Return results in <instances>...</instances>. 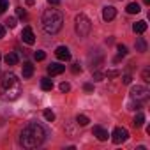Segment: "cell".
Returning a JSON list of instances; mask_svg holds the SVG:
<instances>
[{
    "label": "cell",
    "mask_w": 150,
    "mask_h": 150,
    "mask_svg": "<svg viewBox=\"0 0 150 150\" xmlns=\"http://www.w3.org/2000/svg\"><path fill=\"white\" fill-rule=\"evenodd\" d=\"M74 28H76V34L80 37H87L90 34V28H92V21L88 20V16L85 14H78L74 18Z\"/></svg>",
    "instance_id": "3957f363"
},
{
    "label": "cell",
    "mask_w": 150,
    "mask_h": 150,
    "mask_svg": "<svg viewBox=\"0 0 150 150\" xmlns=\"http://www.w3.org/2000/svg\"><path fill=\"white\" fill-rule=\"evenodd\" d=\"M4 35H6V27H4V25H0V39H2Z\"/></svg>",
    "instance_id": "d6a6232c"
},
{
    "label": "cell",
    "mask_w": 150,
    "mask_h": 150,
    "mask_svg": "<svg viewBox=\"0 0 150 150\" xmlns=\"http://www.w3.org/2000/svg\"><path fill=\"white\" fill-rule=\"evenodd\" d=\"M50 6H60V0H48Z\"/></svg>",
    "instance_id": "836d02e7"
},
{
    "label": "cell",
    "mask_w": 150,
    "mask_h": 150,
    "mask_svg": "<svg viewBox=\"0 0 150 150\" xmlns=\"http://www.w3.org/2000/svg\"><path fill=\"white\" fill-rule=\"evenodd\" d=\"M16 85H20V80H18V76H16L14 72H6L4 76H2V88H4V90L13 88V87H16Z\"/></svg>",
    "instance_id": "5b68a950"
},
{
    "label": "cell",
    "mask_w": 150,
    "mask_h": 150,
    "mask_svg": "<svg viewBox=\"0 0 150 150\" xmlns=\"http://www.w3.org/2000/svg\"><path fill=\"white\" fill-rule=\"evenodd\" d=\"M27 2V6H34V0H25Z\"/></svg>",
    "instance_id": "e575fe53"
},
{
    "label": "cell",
    "mask_w": 150,
    "mask_h": 150,
    "mask_svg": "<svg viewBox=\"0 0 150 150\" xmlns=\"http://www.w3.org/2000/svg\"><path fill=\"white\" fill-rule=\"evenodd\" d=\"M136 51H139V53H145V51H146V42H145L143 37H139V39L136 41Z\"/></svg>",
    "instance_id": "e0dca14e"
},
{
    "label": "cell",
    "mask_w": 150,
    "mask_h": 150,
    "mask_svg": "<svg viewBox=\"0 0 150 150\" xmlns=\"http://www.w3.org/2000/svg\"><path fill=\"white\" fill-rule=\"evenodd\" d=\"M34 74V65L30 62H25L23 64V78H32Z\"/></svg>",
    "instance_id": "5bb4252c"
},
{
    "label": "cell",
    "mask_w": 150,
    "mask_h": 150,
    "mask_svg": "<svg viewBox=\"0 0 150 150\" xmlns=\"http://www.w3.org/2000/svg\"><path fill=\"white\" fill-rule=\"evenodd\" d=\"M92 80H94V81H103V80H104V74L99 72V71H94V72H92Z\"/></svg>",
    "instance_id": "ffe728a7"
},
{
    "label": "cell",
    "mask_w": 150,
    "mask_h": 150,
    "mask_svg": "<svg viewBox=\"0 0 150 150\" xmlns=\"http://www.w3.org/2000/svg\"><path fill=\"white\" fill-rule=\"evenodd\" d=\"M65 71V65L62 64H51L48 65V74H51V76H58V74H62Z\"/></svg>",
    "instance_id": "8fae6325"
},
{
    "label": "cell",
    "mask_w": 150,
    "mask_h": 150,
    "mask_svg": "<svg viewBox=\"0 0 150 150\" xmlns=\"http://www.w3.org/2000/svg\"><path fill=\"white\" fill-rule=\"evenodd\" d=\"M55 55H57V58H58V60H62V62L71 60V51H69V48H67V46H58V48L55 50Z\"/></svg>",
    "instance_id": "52a82bcc"
},
{
    "label": "cell",
    "mask_w": 150,
    "mask_h": 150,
    "mask_svg": "<svg viewBox=\"0 0 150 150\" xmlns=\"http://www.w3.org/2000/svg\"><path fill=\"white\" fill-rule=\"evenodd\" d=\"M117 50H118V57H120V58L127 55V48H125L124 44H118V46H117Z\"/></svg>",
    "instance_id": "484cf974"
},
{
    "label": "cell",
    "mask_w": 150,
    "mask_h": 150,
    "mask_svg": "<svg viewBox=\"0 0 150 150\" xmlns=\"http://www.w3.org/2000/svg\"><path fill=\"white\" fill-rule=\"evenodd\" d=\"M6 9H9V2L7 0H0V14H4Z\"/></svg>",
    "instance_id": "cb8c5ba5"
},
{
    "label": "cell",
    "mask_w": 150,
    "mask_h": 150,
    "mask_svg": "<svg viewBox=\"0 0 150 150\" xmlns=\"http://www.w3.org/2000/svg\"><path fill=\"white\" fill-rule=\"evenodd\" d=\"M69 90H71V85H69L67 81L60 83V92H64V94H65V92H69Z\"/></svg>",
    "instance_id": "4316f807"
},
{
    "label": "cell",
    "mask_w": 150,
    "mask_h": 150,
    "mask_svg": "<svg viewBox=\"0 0 150 150\" xmlns=\"http://www.w3.org/2000/svg\"><path fill=\"white\" fill-rule=\"evenodd\" d=\"M141 76H143V81H150V71L148 69H143V72H141Z\"/></svg>",
    "instance_id": "83f0119b"
},
{
    "label": "cell",
    "mask_w": 150,
    "mask_h": 150,
    "mask_svg": "<svg viewBox=\"0 0 150 150\" xmlns=\"http://www.w3.org/2000/svg\"><path fill=\"white\" fill-rule=\"evenodd\" d=\"M118 76H120V71H108L104 74V78H110V80L111 78H118Z\"/></svg>",
    "instance_id": "603a6c76"
},
{
    "label": "cell",
    "mask_w": 150,
    "mask_h": 150,
    "mask_svg": "<svg viewBox=\"0 0 150 150\" xmlns=\"http://www.w3.org/2000/svg\"><path fill=\"white\" fill-rule=\"evenodd\" d=\"M115 16H117V9L113 6H106L103 9V20L104 21H111V20H115Z\"/></svg>",
    "instance_id": "9c48e42d"
},
{
    "label": "cell",
    "mask_w": 150,
    "mask_h": 150,
    "mask_svg": "<svg viewBox=\"0 0 150 150\" xmlns=\"http://www.w3.org/2000/svg\"><path fill=\"white\" fill-rule=\"evenodd\" d=\"M92 134H94L99 141H106V139H108V131H104L101 125H96V127L92 129Z\"/></svg>",
    "instance_id": "30bf717a"
},
{
    "label": "cell",
    "mask_w": 150,
    "mask_h": 150,
    "mask_svg": "<svg viewBox=\"0 0 150 150\" xmlns=\"http://www.w3.org/2000/svg\"><path fill=\"white\" fill-rule=\"evenodd\" d=\"M132 30H134V34H143L145 30H146V21H136L134 25H132Z\"/></svg>",
    "instance_id": "4fadbf2b"
},
{
    "label": "cell",
    "mask_w": 150,
    "mask_h": 150,
    "mask_svg": "<svg viewBox=\"0 0 150 150\" xmlns=\"http://www.w3.org/2000/svg\"><path fill=\"white\" fill-rule=\"evenodd\" d=\"M34 58H35L37 62H41V60H44V58H46V53H44V51H41V50H37V51L34 53Z\"/></svg>",
    "instance_id": "7402d4cb"
},
{
    "label": "cell",
    "mask_w": 150,
    "mask_h": 150,
    "mask_svg": "<svg viewBox=\"0 0 150 150\" xmlns=\"http://www.w3.org/2000/svg\"><path fill=\"white\" fill-rule=\"evenodd\" d=\"M148 96H150V92H148V88H146V87L136 85V87H132V88H131V99H132V101L143 103V101H146V99H148Z\"/></svg>",
    "instance_id": "277c9868"
},
{
    "label": "cell",
    "mask_w": 150,
    "mask_h": 150,
    "mask_svg": "<svg viewBox=\"0 0 150 150\" xmlns=\"http://www.w3.org/2000/svg\"><path fill=\"white\" fill-rule=\"evenodd\" d=\"M143 2H145V4H150V0H143Z\"/></svg>",
    "instance_id": "d590c367"
},
{
    "label": "cell",
    "mask_w": 150,
    "mask_h": 150,
    "mask_svg": "<svg viewBox=\"0 0 150 150\" xmlns=\"http://www.w3.org/2000/svg\"><path fill=\"white\" fill-rule=\"evenodd\" d=\"M18 60H20V57H18L14 51H9V53L4 57V62H6L7 65H16V64H18Z\"/></svg>",
    "instance_id": "7c38bea8"
},
{
    "label": "cell",
    "mask_w": 150,
    "mask_h": 150,
    "mask_svg": "<svg viewBox=\"0 0 150 150\" xmlns=\"http://www.w3.org/2000/svg\"><path fill=\"white\" fill-rule=\"evenodd\" d=\"M6 27H9V28H14V27H16V18H9V20L6 21Z\"/></svg>",
    "instance_id": "f546056e"
},
{
    "label": "cell",
    "mask_w": 150,
    "mask_h": 150,
    "mask_svg": "<svg viewBox=\"0 0 150 150\" xmlns=\"http://www.w3.org/2000/svg\"><path fill=\"white\" fill-rule=\"evenodd\" d=\"M122 81H124V85H129V83L132 81V78H131V74H124V76H122Z\"/></svg>",
    "instance_id": "4dcf8cb0"
},
{
    "label": "cell",
    "mask_w": 150,
    "mask_h": 150,
    "mask_svg": "<svg viewBox=\"0 0 150 150\" xmlns=\"http://www.w3.org/2000/svg\"><path fill=\"white\" fill-rule=\"evenodd\" d=\"M143 122H145V117H143L141 113H138V115L134 117V120H132V125H134V127H141Z\"/></svg>",
    "instance_id": "ac0fdd59"
},
{
    "label": "cell",
    "mask_w": 150,
    "mask_h": 150,
    "mask_svg": "<svg viewBox=\"0 0 150 150\" xmlns=\"http://www.w3.org/2000/svg\"><path fill=\"white\" fill-rule=\"evenodd\" d=\"M0 60H2V55H0Z\"/></svg>",
    "instance_id": "8d00e7d4"
},
{
    "label": "cell",
    "mask_w": 150,
    "mask_h": 150,
    "mask_svg": "<svg viewBox=\"0 0 150 150\" xmlns=\"http://www.w3.org/2000/svg\"><path fill=\"white\" fill-rule=\"evenodd\" d=\"M21 39H23V42H27V44H34V42H35L34 30H32L30 27H25L23 32H21Z\"/></svg>",
    "instance_id": "ba28073f"
},
{
    "label": "cell",
    "mask_w": 150,
    "mask_h": 150,
    "mask_svg": "<svg viewBox=\"0 0 150 150\" xmlns=\"http://www.w3.org/2000/svg\"><path fill=\"white\" fill-rule=\"evenodd\" d=\"M83 90H85V92H94V85H92V83H85V85H83Z\"/></svg>",
    "instance_id": "1f68e13d"
},
{
    "label": "cell",
    "mask_w": 150,
    "mask_h": 150,
    "mask_svg": "<svg viewBox=\"0 0 150 150\" xmlns=\"http://www.w3.org/2000/svg\"><path fill=\"white\" fill-rule=\"evenodd\" d=\"M88 122H90V120H88V117H87V115H78V117H76V124H78V125H81V127H83V125H87Z\"/></svg>",
    "instance_id": "d6986e66"
},
{
    "label": "cell",
    "mask_w": 150,
    "mask_h": 150,
    "mask_svg": "<svg viewBox=\"0 0 150 150\" xmlns=\"http://www.w3.org/2000/svg\"><path fill=\"white\" fill-rule=\"evenodd\" d=\"M127 138H129V132H127V129H124V127H115L113 132H111V141H113L115 145L124 143Z\"/></svg>",
    "instance_id": "8992f818"
},
{
    "label": "cell",
    "mask_w": 150,
    "mask_h": 150,
    "mask_svg": "<svg viewBox=\"0 0 150 150\" xmlns=\"http://www.w3.org/2000/svg\"><path fill=\"white\" fill-rule=\"evenodd\" d=\"M71 71H72L74 74H80V72H81V65H80V64H72Z\"/></svg>",
    "instance_id": "f1b7e54d"
},
{
    "label": "cell",
    "mask_w": 150,
    "mask_h": 150,
    "mask_svg": "<svg viewBox=\"0 0 150 150\" xmlns=\"http://www.w3.org/2000/svg\"><path fill=\"white\" fill-rule=\"evenodd\" d=\"M41 88L46 90V92H50V90L53 88V81H51L50 78H42V80H41Z\"/></svg>",
    "instance_id": "2e32d148"
},
{
    "label": "cell",
    "mask_w": 150,
    "mask_h": 150,
    "mask_svg": "<svg viewBox=\"0 0 150 150\" xmlns=\"http://www.w3.org/2000/svg\"><path fill=\"white\" fill-rule=\"evenodd\" d=\"M125 11H127L129 14H138L141 9H139V4H136V2H131V4H127Z\"/></svg>",
    "instance_id": "9a60e30c"
},
{
    "label": "cell",
    "mask_w": 150,
    "mask_h": 150,
    "mask_svg": "<svg viewBox=\"0 0 150 150\" xmlns=\"http://www.w3.org/2000/svg\"><path fill=\"white\" fill-rule=\"evenodd\" d=\"M64 27V16L58 9H46L42 13V28L46 34H57Z\"/></svg>",
    "instance_id": "7a4b0ae2"
},
{
    "label": "cell",
    "mask_w": 150,
    "mask_h": 150,
    "mask_svg": "<svg viewBox=\"0 0 150 150\" xmlns=\"http://www.w3.org/2000/svg\"><path fill=\"white\" fill-rule=\"evenodd\" d=\"M16 16L21 18V20H25V18H27V11H25L23 7H16Z\"/></svg>",
    "instance_id": "d4e9b609"
},
{
    "label": "cell",
    "mask_w": 150,
    "mask_h": 150,
    "mask_svg": "<svg viewBox=\"0 0 150 150\" xmlns=\"http://www.w3.org/2000/svg\"><path fill=\"white\" fill-rule=\"evenodd\" d=\"M46 139V131L42 125H39L37 122H32L28 124L21 134H20V143L25 146V148H35L39 145H42Z\"/></svg>",
    "instance_id": "6da1fadb"
},
{
    "label": "cell",
    "mask_w": 150,
    "mask_h": 150,
    "mask_svg": "<svg viewBox=\"0 0 150 150\" xmlns=\"http://www.w3.org/2000/svg\"><path fill=\"white\" fill-rule=\"evenodd\" d=\"M42 115H44V118H46L48 122H53V120H55V113H53L51 110H44Z\"/></svg>",
    "instance_id": "44dd1931"
}]
</instances>
